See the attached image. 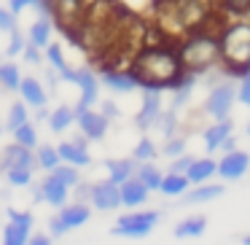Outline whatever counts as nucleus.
<instances>
[{
	"mask_svg": "<svg viewBox=\"0 0 250 245\" xmlns=\"http://www.w3.org/2000/svg\"><path fill=\"white\" fill-rule=\"evenodd\" d=\"M132 78L137 87H172L180 78V60L167 49H151L135 62Z\"/></svg>",
	"mask_w": 250,
	"mask_h": 245,
	"instance_id": "obj_1",
	"label": "nucleus"
},
{
	"mask_svg": "<svg viewBox=\"0 0 250 245\" xmlns=\"http://www.w3.org/2000/svg\"><path fill=\"white\" fill-rule=\"evenodd\" d=\"M218 46L229 67H250V22L231 24Z\"/></svg>",
	"mask_w": 250,
	"mask_h": 245,
	"instance_id": "obj_2",
	"label": "nucleus"
},
{
	"mask_svg": "<svg viewBox=\"0 0 250 245\" xmlns=\"http://www.w3.org/2000/svg\"><path fill=\"white\" fill-rule=\"evenodd\" d=\"M183 65H188L191 70H205V67L215 65L218 60H221V46H218V41L207 38V35H199V38H191L188 44L180 49V57H178Z\"/></svg>",
	"mask_w": 250,
	"mask_h": 245,
	"instance_id": "obj_3",
	"label": "nucleus"
},
{
	"mask_svg": "<svg viewBox=\"0 0 250 245\" xmlns=\"http://www.w3.org/2000/svg\"><path fill=\"white\" fill-rule=\"evenodd\" d=\"M159 223V213L156 210H146V213H129L121 216L119 223L113 226L116 237H146L151 234V229Z\"/></svg>",
	"mask_w": 250,
	"mask_h": 245,
	"instance_id": "obj_4",
	"label": "nucleus"
},
{
	"mask_svg": "<svg viewBox=\"0 0 250 245\" xmlns=\"http://www.w3.org/2000/svg\"><path fill=\"white\" fill-rule=\"evenodd\" d=\"M234 94H237V92H234L231 84H221V87H215L210 92V97H207V113H210L215 121L229 119V111H231Z\"/></svg>",
	"mask_w": 250,
	"mask_h": 245,
	"instance_id": "obj_5",
	"label": "nucleus"
},
{
	"mask_svg": "<svg viewBox=\"0 0 250 245\" xmlns=\"http://www.w3.org/2000/svg\"><path fill=\"white\" fill-rule=\"evenodd\" d=\"M250 167V156L245 151H229L221 162H215V173L226 180H237L248 173Z\"/></svg>",
	"mask_w": 250,
	"mask_h": 245,
	"instance_id": "obj_6",
	"label": "nucleus"
},
{
	"mask_svg": "<svg viewBox=\"0 0 250 245\" xmlns=\"http://www.w3.org/2000/svg\"><path fill=\"white\" fill-rule=\"evenodd\" d=\"M89 200L97 210H116L121 205V197H119V186L113 180H103V183H94L92 191H89Z\"/></svg>",
	"mask_w": 250,
	"mask_h": 245,
	"instance_id": "obj_7",
	"label": "nucleus"
},
{
	"mask_svg": "<svg viewBox=\"0 0 250 245\" xmlns=\"http://www.w3.org/2000/svg\"><path fill=\"white\" fill-rule=\"evenodd\" d=\"M73 84H78L81 87V103L76 105V111L73 113H81V111H86V108H92L94 103H97V92H100V84H97V78L92 76V70H76V81Z\"/></svg>",
	"mask_w": 250,
	"mask_h": 245,
	"instance_id": "obj_8",
	"label": "nucleus"
},
{
	"mask_svg": "<svg viewBox=\"0 0 250 245\" xmlns=\"http://www.w3.org/2000/svg\"><path fill=\"white\" fill-rule=\"evenodd\" d=\"M159 113H162V97H159V89L146 87V92H143V111L137 113V127H140V130L153 127V121L159 119Z\"/></svg>",
	"mask_w": 250,
	"mask_h": 245,
	"instance_id": "obj_9",
	"label": "nucleus"
},
{
	"mask_svg": "<svg viewBox=\"0 0 250 245\" xmlns=\"http://www.w3.org/2000/svg\"><path fill=\"white\" fill-rule=\"evenodd\" d=\"M78 127H81L83 137H89V140H100V137L108 132V119H105L103 113H94L92 108L81 111V113L76 116Z\"/></svg>",
	"mask_w": 250,
	"mask_h": 245,
	"instance_id": "obj_10",
	"label": "nucleus"
},
{
	"mask_svg": "<svg viewBox=\"0 0 250 245\" xmlns=\"http://www.w3.org/2000/svg\"><path fill=\"white\" fill-rule=\"evenodd\" d=\"M57 154H60L62 162L73 164V167H86V164L92 162V156H89L83 140H65V143H60V146H57Z\"/></svg>",
	"mask_w": 250,
	"mask_h": 245,
	"instance_id": "obj_11",
	"label": "nucleus"
},
{
	"mask_svg": "<svg viewBox=\"0 0 250 245\" xmlns=\"http://www.w3.org/2000/svg\"><path fill=\"white\" fill-rule=\"evenodd\" d=\"M119 197H121V205L137 207V205H143V202L148 200V189L137 178H126L124 183L119 186Z\"/></svg>",
	"mask_w": 250,
	"mask_h": 245,
	"instance_id": "obj_12",
	"label": "nucleus"
},
{
	"mask_svg": "<svg viewBox=\"0 0 250 245\" xmlns=\"http://www.w3.org/2000/svg\"><path fill=\"white\" fill-rule=\"evenodd\" d=\"M3 167H24V170H33L35 167V156L30 148L19 146V143H14V146L6 148V154H3Z\"/></svg>",
	"mask_w": 250,
	"mask_h": 245,
	"instance_id": "obj_13",
	"label": "nucleus"
},
{
	"mask_svg": "<svg viewBox=\"0 0 250 245\" xmlns=\"http://www.w3.org/2000/svg\"><path fill=\"white\" fill-rule=\"evenodd\" d=\"M38 189H41V200H46L49 205H60L62 207L67 202V186L62 183V180H57L54 175H49Z\"/></svg>",
	"mask_w": 250,
	"mask_h": 245,
	"instance_id": "obj_14",
	"label": "nucleus"
},
{
	"mask_svg": "<svg viewBox=\"0 0 250 245\" xmlns=\"http://www.w3.org/2000/svg\"><path fill=\"white\" fill-rule=\"evenodd\" d=\"M89 216H92V210H89L83 202H76V205H65V207L60 210V221L65 223V229H76V226H81V223H86Z\"/></svg>",
	"mask_w": 250,
	"mask_h": 245,
	"instance_id": "obj_15",
	"label": "nucleus"
},
{
	"mask_svg": "<svg viewBox=\"0 0 250 245\" xmlns=\"http://www.w3.org/2000/svg\"><path fill=\"white\" fill-rule=\"evenodd\" d=\"M17 89L22 92V100L27 105H33V108H43L46 105V92H43V87H41L35 78H22Z\"/></svg>",
	"mask_w": 250,
	"mask_h": 245,
	"instance_id": "obj_16",
	"label": "nucleus"
},
{
	"mask_svg": "<svg viewBox=\"0 0 250 245\" xmlns=\"http://www.w3.org/2000/svg\"><path fill=\"white\" fill-rule=\"evenodd\" d=\"M229 135H231V121L229 119H221V121H215L212 127H207V132H205L207 151H218V146H221Z\"/></svg>",
	"mask_w": 250,
	"mask_h": 245,
	"instance_id": "obj_17",
	"label": "nucleus"
},
{
	"mask_svg": "<svg viewBox=\"0 0 250 245\" xmlns=\"http://www.w3.org/2000/svg\"><path fill=\"white\" fill-rule=\"evenodd\" d=\"M212 175H215V162H212V159H194L191 167L186 170L188 183H205V180L212 178Z\"/></svg>",
	"mask_w": 250,
	"mask_h": 245,
	"instance_id": "obj_18",
	"label": "nucleus"
},
{
	"mask_svg": "<svg viewBox=\"0 0 250 245\" xmlns=\"http://www.w3.org/2000/svg\"><path fill=\"white\" fill-rule=\"evenodd\" d=\"M105 167H108V180H113L116 186H121L135 173V162L132 159H110V162H105Z\"/></svg>",
	"mask_w": 250,
	"mask_h": 245,
	"instance_id": "obj_19",
	"label": "nucleus"
},
{
	"mask_svg": "<svg viewBox=\"0 0 250 245\" xmlns=\"http://www.w3.org/2000/svg\"><path fill=\"white\" fill-rule=\"evenodd\" d=\"M159 191L167 197H183L186 191H188V178L180 173H169L162 178V183H159Z\"/></svg>",
	"mask_w": 250,
	"mask_h": 245,
	"instance_id": "obj_20",
	"label": "nucleus"
},
{
	"mask_svg": "<svg viewBox=\"0 0 250 245\" xmlns=\"http://www.w3.org/2000/svg\"><path fill=\"white\" fill-rule=\"evenodd\" d=\"M223 194V186L221 183H212V186H205V183H196L194 191L186 194V202L188 205H199V202H210V200H218Z\"/></svg>",
	"mask_w": 250,
	"mask_h": 245,
	"instance_id": "obj_21",
	"label": "nucleus"
},
{
	"mask_svg": "<svg viewBox=\"0 0 250 245\" xmlns=\"http://www.w3.org/2000/svg\"><path fill=\"white\" fill-rule=\"evenodd\" d=\"M205 226H207L205 216H191V218H186V221H180L178 226H175V237H180V240L199 237V234L205 232Z\"/></svg>",
	"mask_w": 250,
	"mask_h": 245,
	"instance_id": "obj_22",
	"label": "nucleus"
},
{
	"mask_svg": "<svg viewBox=\"0 0 250 245\" xmlns=\"http://www.w3.org/2000/svg\"><path fill=\"white\" fill-rule=\"evenodd\" d=\"M30 240V226L17 221H8L6 229H3V245H27Z\"/></svg>",
	"mask_w": 250,
	"mask_h": 245,
	"instance_id": "obj_23",
	"label": "nucleus"
},
{
	"mask_svg": "<svg viewBox=\"0 0 250 245\" xmlns=\"http://www.w3.org/2000/svg\"><path fill=\"white\" fill-rule=\"evenodd\" d=\"M49 38H51V24H49V19L41 17L38 22L30 27V44L38 46V49H46V46H49Z\"/></svg>",
	"mask_w": 250,
	"mask_h": 245,
	"instance_id": "obj_24",
	"label": "nucleus"
},
{
	"mask_svg": "<svg viewBox=\"0 0 250 245\" xmlns=\"http://www.w3.org/2000/svg\"><path fill=\"white\" fill-rule=\"evenodd\" d=\"M73 121H76V113H73V108H67V105H60V108L49 116V124L54 132H65Z\"/></svg>",
	"mask_w": 250,
	"mask_h": 245,
	"instance_id": "obj_25",
	"label": "nucleus"
},
{
	"mask_svg": "<svg viewBox=\"0 0 250 245\" xmlns=\"http://www.w3.org/2000/svg\"><path fill=\"white\" fill-rule=\"evenodd\" d=\"M103 81H105V87H110L113 92H132V89L137 87V81L132 76H121V73H105L103 76Z\"/></svg>",
	"mask_w": 250,
	"mask_h": 245,
	"instance_id": "obj_26",
	"label": "nucleus"
},
{
	"mask_svg": "<svg viewBox=\"0 0 250 245\" xmlns=\"http://www.w3.org/2000/svg\"><path fill=\"white\" fill-rule=\"evenodd\" d=\"M162 178H164V175L159 173V170L153 167V164H143V167L137 170V180H140V183L146 186L148 191H156V189H159V183H162Z\"/></svg>",
	"mask_w": 250,
	"mask_h": 245,
	"instance_id": "obj_27",
	"label": "nucleus"
},
{
	"mask_svg": "<svg viewBox=\"0 0 250 245\" xmlns=\"http://www.w3.org/2000/svg\"><path fill=\"white\" fill-rule=\"evenodd\" d=\"M14 137H17V143H19V146H24V148H35V146H38V132H35V127L30 124V121L19 124L17 130H14Z\"/></svg>",
	"mask_w": 250,
	"mask_h": 245,
	"instance_id": "obj_28",
	"label": "nucleus"
},
{
	"mask_svg": "<svg viewBox=\"0 0 250 245\" xmlns=\"http://www.w3.org/2000/svg\"><path fill=\"white\" fill-rule=\"evenodd\" d=\"M60 162H62L60 154H57V148H51V146L38 148V154H35V164H38V167H43V170H54Z\"/></svg>",
	"mask_w": 250,
	"mask_h": 245,
	"instance_id": "obj_29",
	"label": "nucleus"
},
{
	"mask_svg": "<svg viewBox=\"0 0 250 245\" xmlns=\"http://www.w3.org/2000/svg\"><path fill=\"white\" fill-rule=\"evenodd\" d=\"M19 81H22L19 67L14 65V62H3V65H0V84H3L6 89H17Z\"/></svg>",
	"mask_w": 250,
	"mask_h": 245,
	"instance_id": "obj_30",
	"label": "nucleus"
},
{
	"mask_svg": "<svg viewBox=\"0 0 250 245\" xmlns=\"http://www.w3.org/2000/svg\"><path fill=\"white\" fill-rule=\"evenodd\" d=\"M51 175H54L57 180H62L67 189H70V186H78V180H81V178H78V170L73 167V164H62V162L51 170Z\"/></svg>",
	"mask_w": 250,
	"mask_h": 245,
	"instance_id": "obj_31",
	"label": "nucleus"
},
{
	"mask_svg": "<svg viewBox=\"0 0 250 245\" xmlns=\"http://www.w3.org/2000/svg\"><path fill=\"white\" fill-rule=\"evenodd\" d=\"M27 121V108H24L22 103H14L11 111H8V121H6V130H17L19 124H24Z\"/></svg>",
	"mask_w": 250,
	"mask_h": 245,
	"instance_id": "obj_32",
	"label": "nucleus"
},
{
	"mask_svg": "<svg viewBox=\"0 0 250 245\" xmlns=\"http://www.w3.org/2000/svg\"><path fill=\"white\" fill-rule=\"evenodd\" d=\"M46 54H49V62H51V67H54L57 73L67 70V62H65V54H62V46L60 44H49V46H46Z\"/></svg>",
	"mask_w": 250,
	"mask_h": 245,
	"instance_id": "obj_33",
	"label": "nucleus"
},
{
	"mask_svg": "<svg viewBox=\"0 0 250 245\" xmlns=\"http://www.w3.org/2000/svg\"><path fill=\"white\" fill-rule=\"evenodd\" d=\"M6 175L11 186H30V180H33V170H24V167H8Z\"/></svg>",
	"mask_w": 250,
	"mask_h": 245,
	"instance_id": "obj_34",
	"label": "nucleus"
},
{
	"mask_svg": "<svg viewBox=\"0 0 250 245\" xmlns=\"http://www.w3.org/2000/svg\"><path fill=\"white\" fill-rule=\"evenodd\" d=\"M178 89H175V100H172V105L175 108H180V105L188 100V94H191V89H194V78H178Z\"/></svg>",
	"mask_w": 250,
	"mask_h": 245,
	"instance_id": "obj_35",
	"label": "nucleus"
},
{
	"mask_svg": "<svg viewBox=\"0 0 250 245\" xmlns=\"http://www.w3.org/2000/svg\"><path fill=\"white\" fill-rule=\"evenodd\" d=\"M153 156H156V146H153V140L143 137V140L135 146V159L137 162H151Z\"/></svg>",
	"mask_w": 250,
	"mask_h": 245,
	"instance_id": "obj_36",
	"label": "nucleus"
},
{
	"mask_svg": "<svg viewBox=\"0 0 250 245\" xmlns=\"http://www.w3.org/2000/svg\"><path fill=\"white\" fill-rule=\"evenodd\" d=\"M24 44H27V41H24V35L19 33L17 27H14V30H11V44H8V57H17V54H22Z\"/></svg>",
	"mask_w": 250,
	"mask_h": 245,
	"instance_id": "obj_37",
	"label": "nucleus"
},
{
	"mask_svg": "<svg viewBox=\"0 0 250 245\" xmlns=\"http://www.w3.org/2000/svg\"><path fill=\"white\" fill-rule=\"evenodd\" d=\"M186 151V140L183 137H169L167 140V146H164V154H167V156H180V154Z\"/></svg>",
	"mask_w": 250,
	"mask_h": 245,
	"instance_id": "obj_38",
	"label": "nucleus"
},
{
	"mask_svg": "<svg viewBox=\"0 0 250 245\" xmlns=\"http://www.w3.org/2000/svg\"><path fill=\"white\" fill-rule=\"evenodd\" d=\"M17 27V14L11 11V8H0V30H6V33H11V30Z\"/></svg>",
	"mask_w": 250,
	"mask_h": 245,
	"instance_id": "obj_39",
	"label": "nucleus"
},
{
	"mask_svg": "<svg viewBox=\"0 0 250 245\" xmlns=\"http://www.w3.org/2000/svg\"><path fill=\"white\" fill-rule=\"evenodd\" d=\"M191 162H194L191 156L180 154V156H175V159H172V167H169V173H180V175H186V170L191 167Z\"/></svg>",
	"mask_w": 250,
	"mask_h": 245,
	"instance_id": "obj_40",
	"label": "nucleus"
},
{
	"mask_svg": "<svg viewBox=\"0 0 250 245\" xmlns=\"http://www.w3.org/2000/svg\"><path fill=\"white\" fill-rule=\"evenodd\" d=\"M237 97L242 100L245 105H250V67L245 70V76H242V84H239V92H237Z\"/></svg>",
	"mask_w": 250,
	"mask_h": 245,
	"instance_id": "obj_41",
	"label": "nucleus"
},
{
	"mask_svg": "<svg viewBox=\"0 0 250 245\" xmlns=\"http://www.w3.org/2000/svg\"><path fill=\"white\" fill-rule=\"evenodd\" d=\"M153 124H162V132L164 135H172V127H175V116L172 113H159V119Z\"/></svg>",
	"mask_w": 250,
	"mask_h": 245,
	"instance_id": "obj_42",
	"label": "nucleus"
},
{
	"mask_svg": "<svg viewBox=\"0 0 250 245\" xmlns=\"http://www.w3.org/2000/svg\"><path fill=\"white\" fill-rule=\"evenodd\" d=\"M22 54H24V60L27 62H41V49L38 46H33V44H24V49H22Z\"/></svg>",
	"mask_w": 250,
	"mask_h": 245,
	"instance_id": "obj_43",
	"label": "nucleus"
},
{
	"mask_svg": "<svg viewBox=\"0 0 250 245\" xmlns=\"http://www.w3.org/2000/svg\"><path fill=\"white\" fill-rule=\"evenodd\" d=\"M49 229H51V237H62V234L67 232V229H65V223L60 221V216H57V218H51Z\"/></svg>",
	"mask_w": 250,
	"mask_h": 245,
	"instance_id": "obj_44",
	"label": "nucleus"
},
{
	"mask_svg": "<svg viewBox=\"0 0 250 245\" xmlns=\"http://www.w3.org/2000/svg\"><path fill=\"white\" fill-rule=\"evenodd\" d=\"M35 0H8V6H11V11L14 14H19L22 8H27V6H33Z\"/></svg>",
	"mask_w": 250,
	"mask_h": 245,
	"instance_id": "obj_45",
	"label": "nucleus"
},
{
	"mask_svg": "<svg viewBox=\"0 0 250 245\" xmlns=\"http://www.w3.org/2000/svg\"><path fill=\"white\" fill-rule=\"evenodd\" d=\"M27 245H51V234H35L27 240Z\"/></svg>",
	"mask_w": 250,
	"mask_h": 245,
	"instance_id": "obj_46",
	"label": "nucleus"
},
{
	"mask_svg": "<svg viewBox=\"0 0 250 245\" xmlns=\"http://www.w3.org/2000/svg\"><path fill=\"white\" fill-rule=\"evenodd\" d=\"M234 146H237V140H234V137L229 135L226 140H223L221 146H218V151H226V154H229V151H234Z\"/></svg>",
	"mask_w": 250,
	"mask_h": 245,
	"instance_id": "obj_47",
	"label": "nucleus"
},
{
	"mask_svg": "<svg viewBox=\"0 0 250 245\" xmlns=\"http://www.w3.org/2000/svg\"><path fill=\"white\" fill-rule=\"evenodd\" d=\"M116 113H119V111H116V105L110 103V100H108V103H103V116H105V119H108V116H116Z\"/></svg>",
	"mask_w": 250,
	"mask_h": 245,
	"instance_id": "obj_48",
	"label": "nucleus"
},
{
	"mask_svg": "<svg viewBox=\"0 0 250 245\" xmlns=\"http://www.w3.org/2000/svg\"><path fill=\"white\" fill-rule=\"evenodd\" d=\"M46 81H49V87H51V89L57 87V73H54V67H51V70H46Z\"/></svg>",
	"mask_w": 250,
	"mask_h": 245,
	"instance_id": "obj_49",
	"label": "nucleus"
},
{
	"mask_svg": "<svg viewBox=\"0 0 250 245\" xmlns=\"http://www.w3.org/2000/svg\"><path fill=\"white\" fill-rule=\"evenodd\" d=\"M229 6H234V8H248L250 6V0H226Z\"/></svg>",
	"mask_w": 250,
	"mask_h": 245,
	"instance_id": "obj_50",
	"label": "nucleus"
},
{
	"mask_svg": "<svg viewBox=\"0 0 250 245\" xmlns=\"http://www.w3.org/2000/svg\"><path fill=\"white\" fill-rule=\"evenodd\" d=\"M89 191H92L89 186H81V189H78V197H89Z\"/></svg>",
	"mask_w": 250,
	"mask_h": 245,
	"instance_id": "obj_51",
	"label": "nucleus"
},
{
	"mask_svg": "<svg viewBox=\"0 0 250 245\" xmlns=\"http://www.w3.org/2000/svg\"><path fill=\"white\" fill-rule=\"evenodd\" d=\"M242 245H250V234H248V237H242Z\"/></svg>",
	"mask_w": 250,
	"mask_h": 245,
	"instance_id": "obj_52",
	"label": "nucleus"
},
{
	"mask_svg": "<svg viewBox=\"0 0 250 245\" xmlns=\"http://www.w3.org/2000/svg\"><path fill=\"white\" fill-rule=\"evenodd\" d=\"M248 135H250V124H248Z\"/></svg>",
	"mask_w": 250,
	"mask_h": 245,
	"instance_id": "obj_53",
	"label": "nucleus"
},
{
	"mask_svg": "<svg viewBox=\"0 0 250 245\" xmlns=\"http://www.w3.org/2000/svg\"><path fill=\"white\" fill-rule=\"evenodd\" d=\"M0 135H3V127H0Z\"/></svg>",
	"mask_w": 250,
	"mask_h": 245,
	"instance_id": "obj_54",
	"label": "nucleus"
}]
</instances>
